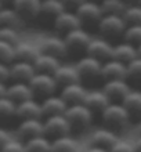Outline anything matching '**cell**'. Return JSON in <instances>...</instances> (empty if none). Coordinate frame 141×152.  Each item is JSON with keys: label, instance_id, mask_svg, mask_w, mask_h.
<instances>
[{"label": "cell", "instance_id": "cell-1", "mask_svg": "<svg viewBox=\"0 0 141 152\" xmlns=\"http://www.w3.org/2000/svg\"><path fill=\"white\" fill-rule=\"evenodd\" d=\"M101 119L107 127L116 130V129H123L129 124L132 116L126 107L121 101H111L102 111H101Z\"/></svg>", "mask_w": 141, "mask_h": 152}, {"label": "cell", "instance_id": "cell-2", "mask_svg": "<svg viewBox=\"0 0 141 152\" xmlns=\"http://www.w3.org/2000/svg\"><path fill=\"white\" fill-rule=\"evenodd\" d=\"M64 115L66 116L68 122L71 123L72 130L73 129H76V130H85L93 122L94 112L91 109L87 108L83 102H79V104L68 105V108H66Z\"/></svg>", "mask_w": 141, "mask_h": 152}, {"label": "cell", "instance_id": "cell-3", "mask_svg": "<svg viewBox=\"0 0 141 152\" xmlns=\"http://www.w3.org/2000/svg\"><path fill=\"white\" fill-rule=\"evenodd\" d=\"M126 26H127V24L123 20V17L118 15V14H104L100 18V21L97 22V28H98L100 35L108 37V39L122 36Z\"/></svg>", "mask_w": 141, "mask_h": 152}, {"label": "cell", "instance_id": "cell-4", "mask_svg": "<svg viewBox=\"0 0 141 152\" xmlns=\"http://www.w3.org/2000/svg\"><path fill=\"white\" fill-rule=\"evenodd\" d=\"M37 40L40 53H46V54H51L58 58H62L69 53L68 46L65 43L64 36L61 35H56V33H48V35H43Z\"/></svg>", "mask_w": 141, "mask_h": 152}, {"label": "cell", "instance_id": "cell-5", "mask_svg": "<svg viewBox=\"0 0 141 152\" xmlns=\"http://www.w3.org/2000/svg\"><path fill=\"white\" fill-rule=\"evenodd\" d=\"M31 88H32L35 97H47L50 94H54L58 90V83L56 82L54 76L51 73H45V72H36L31 77L28 82Z\"/></svg>", "mask_w": 141, "mask_h": 152}, {"label": "cell", "instance_id": "cell-6", "mask_svg": "<svg viewBox=\"0 0 141 152\" xmlns=\"http://www.w3.org/2000/svg\"><path fill=\"white\" fill-rule=\"evenodd\" d=\"M43 129H45V136H47L50 140L56 138V137L71 134V132H72L71 123L68 122V119H66V116L64 113L45 116Z\"/></svg>", "mask_w": 141, "mask_h": 152}, {"label": "cell", "instance_id": "cell-7", "mask_svg": "<svg viewBox=\"0 0 141 152\" xmlns=\"http://www.w3.org/2000/svg\"><path fill=\"white\" fill-rule=\"evenodd\" d=\"M113 43L105 36H91L89 44L85 50V54H89L91 57H96L101 61H105L112 57Z\"/></svg>", "mask_w": 141, "mask_h": 152}, {"label": "cell", "instance_id": "cell-8", "mask_svg": "<svg viewBox=\"0 0 141 152\" xmlns=\"http://www.w3.org/2000/svg\"><path fill=\"white\" fill-rule=\"evenodd\" d=\"M64 40L66 46H68V50H73V51H85L87 44H89L90 39H91V33L89 31H86L83 26H79V28H75L69 32L64 33Z\"/></svg>", "mask_w": 141, "mask_h": 152}, {"label": "cell", "instance_id": "cell-9", "mask_svg": "<svg viewBox=\"0 0 141 152\" xmlns=\"http://www.w3.org/2000/svg\"><path fill=\"white\" fill-rule=\"evenodd\" d=\"M53 20H54V29L61 33H66L75 28L83 26V22L76 14V11L71 10V8L64 10L57 17H54Z\"/></svg>", "mask_w": 141, "mask_h": 152}, {"label": "cell", "instance_id": "cell-10", "mask_svg": "<svg viewBox=\"0 0 141 152\" xmlns=\"http://www.w3.org/2000/svg\"><path fill=\"white\" fill-rule=\"evenodd\" d=\"M15 116L22 119H43V109H42L40 101L36 100V97L17 102Z\"/></svg>", "mask_w": 141, "mask_h": 152}, {"label": "cell", "instance_id": "cell-11", "mask_svg": "<svg viewBox=\"0 0 141 152\" xmlns=\"http://www.w3.org/2000/svg\"><path fill=\"white\" fill-rule=\"evenodd\" d=\"M102 90L111 101H122L123 97L132 90L127 79H108L104 80Z\"/></svg>", "mask_w": 141, "mask_h": 152}, {"label": "cell", "instance_id": "cell-12", "mask_svg": "<svg viewBox=\"0 0 141 152\" xmlns=\"http://www.w3.org/2000/svg\"><path fill=\"white\" fill-rule=\"evenodd\" d=\"M75 66H76L80 77H97V76H101L102 61L96 57L89 56V54H85L76 61Z\"/></svg>", "mask_w": 141, "mask_h": 152}, {"label": "cell", "instance_id": "cell-13", "mask_svg": "<svg viewBox=\"0 0 141 152\" xmlns=\"http://www.w3.org/2000/svg\"><path fill=\"white\" fill-rule=\"evenodd\" d=\"M76 14L82 20V22H98L104 15L100 1L97 0H85L75 8Z\"/></svg>", "mask_w": 141, "mask_h": 152}, {"label": "cell", "instance_id": "cell-14", "mask_svg": "<svg viewBox=\"0 0 141 152\" xmlns=\"http://www.w3.org/2000/svg\"><path fill=\"white\" fill-rule=\"evenodd\" d=\"M118 140H119V137H118V134L115 133V130L104 126V127L96 129V130L90 134L89 145H96V147H101V148H105L109 151V148H111Z\"/></svg>", "mask_w": 141, "mask_h": 152}, {"label": "cell", "instance_id": "cell-15", "mask_svg": "<svg viewBox=\"0 0 141 152\" xmlns=\"http://www.w3.org/2000/svg\"><path fill=\"white\" fill-rule=\"evenodd\" d=\"M101 77L108 79H127V65L115 58H108L102 61L101 66Z\"/></svg>", "mask_w": 141, "mask_h": 152}, {"label": "cell", "instance_id": "cell-16", "mask_svg": "<svg viewBox=\"0 0 141 152\" xmlns=\"http://www.w3.org/2000/svg\"><path fill=\"white\" fill-rule=\"evenodd\" d=\"M36 73L33 62L22 60H14L10 64V80L17 82H29L31 77Z\"/></svg>", "mask_w": 141, "mask_h": 152}, {"label": "cell", "instance_id": "cell-17", "mask_svg": "<svg viewBox=\"0 0 141 152\" xmlns=\"http://www.w3.org/2000/svg\"><path fill=\"white\" fill-rule=\"evenodd\" d=\"M39 54H40V48H39V44H37V40L22 37L15 44V60L33 62Z\"/></svg>", "mask_w": 141, "mask_h": 152}, {"label": "cell", "instance_id": "cell-18", "mask_svg": "<svg viewBox=\"0 0 141 152\" xmlns=\"http://www.w3.org/2000/svg\"><path fill=\"white\" fill-rule=\"evenodd\" d=\"M111 102L108 96L104 93L102 88H87L83 100V104L89 109H91L93 112L101 113V111Z\"/></svg>", "mask_w": 141, "mask_h": 152}, {"label": "cell", "instance_id": "cell-19", "mask_svg": "<svg viewBox=\"0 0 141 152\" xmlns=\"http://www.w3.org/2000/svg\"><path fill=\"white\" fill-rule=\"evenodd\" d=\"M86 91H87V87L82 82H76V83H71V84H65V86H61L60 88V94L66 104H79V102H83L86 96Z\"/></svg>", "mask_w": 141, "mask_h": 152}, {"label": "cell", "instance_id": "cell-20", "mask_svg": "<svg viewBox=\"0 0 141 152\" xmlns=\"http://www.w3.org/2000/svg\"><path fill=\"white\" fill-rule=\"evenodd\" d=\"M17 134L22 141L45 134L43 119H22L17 126Z\"/></svg>", "mask_w": 141, "mask_h": 152}, {"label": "cell", "instance_id": "cell-21", "mask_svg": "<svg viewBox=\"0 0 141 152\" xmlns=\"http://www.w3.org/2000/svg\"><path fill=\"white\" fill-rule=\"evenodd\" d=\"M42 104V109H43V118L45 116H50V115H61L65 113L68 104L66 101L60 96V94H50L47 97H43L40 101Z\"/></svg>", "mask_w": 141, "mask_h": 152}, {"label": "cell", "instance_id": "cell-22", "mask_svg": "<svg viewBox=\"0 0 141 152\" xmlns=\"http://www.w3.org/2000/svg\"><path fill=\"white\" fill-rule=\"evenodd\" d=\"M56 82L58 83V86H65V84H71V83H76L80 82V75L77 72L75 64H62L56 69V72L53 73Z\"/></svg>", "mask_w": 141, "mask_h": 152}, {"label": "cell", "instance_id": "cell-23", "mask_svg": "<svg viewBox=\"0 0 141 152\" xmlns=\"http://www.w3.org/2000/svg\"><path fill=\"white\" fill-rule=\"evenodd\" d=\"M6 96L10 97L15 102H21V101L35 97V94H33L32 88H31L28 82H17V80H12L10 84H7V94Z\"/></svg>", "mask_w": 141, "mask_h": 152}, {"label": "cell", "instance_id": "cell-24", "mask_svg": "<svg viewBox=\"0 0 141 152\" xmlns=\"http://www.w3.org/2000/svg\"><path fill=\"white\" fill-rule=\"evenodd\" d=\"M11 6L25 20L42 14V0H14Z\"/></svg>", "mask_w": 141, "mask_h": 152}, {"label": "cell", "instance_id": "cell-25", "mask_svg": "<svg viewBox=\"0 0 141 152\" xmlns=\"http://www.w3.org/2000/svg\"><path fill=\"white\" fill-rule=\"evenodd\" d=\"M138 54H137V46L126 42V40H122L119 43L113 44V48H112V57L111 58H115V60H119L122 62H130V61L136 58Z\"/></svg>", "mask_w": 141, "mask_h": 152}, {"label": "cell", "instance_id": "cell-26", "mask_svg": "<svg viewBox=\"0 0 141 152\" xmlns=\"http://www.w3.org/2000/svg\"><path fill=\"white\" fill-rule=\"evenodd\" d=\"M25 24V18L12 6H3L0 8V25L14 26L21 29Z\"/></svg>", "mask_w": 141, "mask_h": 152}, {"label": "cell", "instance_id": "cell-27", "mask_svg": "<svg viewBox=\"0 0 141 152\" xmlns=\"http://www.w3.org/2000/svg\"><path fill=\"white\" fill-rule=\"evenodd\" d=\"M33 65L36 68V72H45V73H54L56 69L61 65V58L51 54L40 53L36 57V60L33 61Z\"/></svg>", "mask_w": 141, "mask_h": 152}, {"label": "cell", "instance_id": "cell-28", "mask_svg": "<svg viewBox=\"0 0 141 152\" xmlns=\"http://www.w3.org/2000/svg\"><path fill=\"white\" fill-rule=\"evenodd\" d=\"M121 102L126 107L132 118H138V120L141 119V90L132 88Z\"/></svg>", "mask_w": 141, "mask_h": 152}, {"label": "cell", "instance_id": "cell-29", "mask_svg": "<svg viewBox=\"0 0 141 152\" xmlns=\"http://www.w3.org/2000/svg\"><path fill=\"white\" fill-rule=\"evenodd\" d=\"M51 152H77L79 151V144L71 134L66 136L56 137L51 140Z\"/></svg>", "mask_w": 141, "mask_h": 152}, {"label": "cell", "instance_id": "cell-30", "mask_svg": "<svg viewBox=\"0 0 141 152\" xmlns=\"http://www.w3.org/2000/svg\"><path fill=\"white\" fill-rule=\"evenodd\" d=\"M24 144L25 152H50L51 148V140L45 134L28 138L24 141Z\"/></svg>", "mask_w": 141, "mask_h": 152}, {"label": "cell", "instance_id": "cell-31", "mask_svg": "<svg viewBox=\"0 0 141 152\" xmlns=\"http://www.w3.org/2000/svg\"><path fill=\"white\" fill-rule=\"evenodd\" d=\"M100 4L104 14H118V15H122L129 3L126 0H101Z\"/></svg>", "mask_w": 141, "mask_h": 152}, {"label": "cell", "instance_id": "cell-32", "mask_svg": "<svg viewBox=\"0 0 141 152\" xmlns=\"http://www.w3.org/2000/svg\"><path fill=\"white\" fill-rule=\"evenodd\" d=\"M66 10L62 0H42V14L48 17H57L60 12Z\"/></svg>", "mask_w": 141, "mask_h": 152}, {"label": "cell", "instance_id": "cell-33", "mask_svg": "<svg viewBox=\"0 0 141 152\" xmlns=\"http://www.w3.org/2000/svg\"><path fill=\"white\" fill-rule=\"evenodd\" d=\"M122 17L127 25L141 24V6L137 3H129Z\"/></svg>", "mask_w": 141, "mask_h": 152}, {"label": "cell", "instance_id": "cell-34", "mask_svg": "<svg viewBox=\"0 0 141 152\" xmlns=\"http://www.w3.org/2000/svg\"><path fill=\"white\" fill-rule=\"evenodd\" d=\"M22 39L21 35V29L14 28V26H6V25H0V40L11 43L15 46L20 40Z\"/></svg>", "mask_w": 141, "mask_h": 152}, {"label": "cell", "instance_id": "cell-35", "mask_svg": "<svg viewBox=\"0 0 141 152\" xmlns=\"http://www.w3.org/2000/svg\"><path fill=\"white\" fill-rule=\"evenodd\" d=\"M122 39L134 44V46H138L141 43V24L127 25L122 35Z\"/></svg>", "mask_w": 141, "mask_h": 152}, {"label": "cell", "instance_id": "cell-36", "mask_svg": "<svg viewBox=\"0 0 141 152\" xmlns=\"http://www.w3.org/2000/svg\"><path fill=\"white\" fill-rule=\"evenodd\" d=\"M15 109H17L15 101H12L7 96L0 97V118L6 119V118L15 116Z\"/></svg>", "mask_w": 141, "mask_h": 152}, {"label": "cell", "instance_id": "cell-37", "mask_svg": "<svg viewBox=\"0 0 141 152\" xmlns=\"http://www.w3.org/2000/svg\"><path fill=\"white\" fill-rule=\"evenodd\" d=\"M14 60H15V46L0 40V61L11 64Z\"/></svg>", "mask_w": 141, "mask_h": 152}, {"label": "cell", "instance_id": "cell-38", "mask_svg": "<svg viewBox=\"0 0 141 152\" xmlns=\"http://www.w3.org/2000/svg\"><path fill=\"white\" fill-rule=\"evenodd\" d=\"M127 80L141 82V57H136L127 62Z\"/></svg>", "mask_w": 141, "mask_h": 152}, {"label": "cell", "instance_id": "cell-39", "mask_svg": "<svg viewBox=\"0 0 141 152\" xmlns=\"http://www.w3.org/2000/svg\"><path fill=\"white\" fill-rule=\"evenodd\" d=\"M0 152H25V144L21 138H10L0 148Z\"/></svg>", "mask_w": 141, "mask_h": 152}, {"label": "cell", "instance_id": "cell-40", "mask_svg": "<svg viewBox=\"0 0 141 152\" xmlns=\"http://www.w3.org/2000/svg\"><path fill=\"white\" fill-rule=\"evenodd\" d=\"M109 152H136V149H134L133 142L119 138V140L109 148Z\"/></svg>", "mask_w": 141, "mask_h": 152}, {"label": "cell", "instance_id": "cell-41", "mask_svg": "<svg viewBox=\"0 0 141 152\" xmlns=\"http://www.w3.org/2000/svg\"><path fill=\"white\" fill-rule=\"evenodd\" d=\"M0 80L1 82L10 80V64H6L1 61H0Z\"/></svg>", "mask_w": 141, "mask_h": 152}, {"label": "cell", "instance_id": "cell-42", "mask_svg": "<svg viewBox=\"0 0 141 152\" xmlns=\"http://www.w3.org/2000/svg\"><path fill=\"white\" fill-rule=\"evenodd\" d=\"M11 138V134H10V132H8L7 129H4L0 126V148L3 147L6 142H7L8 140Z\"/></svg>", "mask_w": 141, "mask_h": 152}, {"label": "cell", "instance_id": "cell-43", "mask_svg": "<svg viewBox=\"0 0 141 152\" xmlns=\"http://www.w3.org/2000/svg\"><path fill=\"white\" fill-rule=\"evenodd\" d=\"M62 1H64V4L66 6V8H73V10H75V8L80 3H83L85 0H62Z\"/></svg>", "mask_w": 141, "mask_h": 152}, {"label": "cell", "instance_id": "cell-44", "mask_svg": "<svg viewBox=\"0 0 141 152\" xmlns=\"http://www.w3.org/2000/svg\"><path fill=\"white\" fill-rule=\"evenodd\" d=\"M85 152H109V151L105 148H101V147H96V145H89Z\"/></svg>", "mask_w": 141, "mask_h": 152}, {"label": "cell", "instance_id": "cell-45", "mask_svg": "<svg viewBox=\"0 0 141 152\" xmlns=\"http://www.w3.org/2000/svg\"><path fill=\"white\" fill-rule=\"evenodd\" d=\"M133 145H134L136 152H141V134H138L137 138L133 141Z\"/></svg>", "mask_w": 141, "mask_h": 152}, {"label": "cell", "instance_id": "cell-46", "mask_svg": "<svg viewBox=\"0 0 141 152\" xmlns=\"http://www.w3.org/2000/svg\"><path fill=\"white\" fill-rule=\"evenodd\" d=\"M7 94V83L0 80V97H4Z\"/></svg>", "mask_w": 141, "mask_h": 152}, {"label": "cell", "instance_id": "cell-47", "mask_svg": "<svg viewBox=\"0 0 141 152\" xmlns=\"http://www.w3.org/2000/svg\"><path fill=\"white\" fill-rule=\"evenodd\" d=\"M0 1H1V4H3V6H11L14 0H0Z\"/></svg>", "mask_w": 141, "mask_h": 152}, {"label": "cell", "instance_id": "cell-48", "mask_svg": "<svg viewBox=\"0 0 141 152\" xmlns=\"http://www.w3.org/2000/svg\"><path fill=\"white\" fill-rule=\"evenodd\" d=\"M137 133L141 134V119L138 120V124H137Z\"/></svg>", "mask_w": 141, "mask_h": 152}, {"label": "cell", "instance_id": "cell-49", "mask_svg": "<svg viewBox=\"0 0 141 152\" xmlns=\"http://www.w3.org/2000/svg\"><path fill=\"white\" fill-rule=\"evenodd\" d=\"M137 54H138V57H141V43L137 46Z\"/></svg>", "mask_w": 141, "mask_h": 152}, {"label": "cell", "instance_id": "cell-50", "mask_svg": "<svg viewBox=\"0 0 141 152\" xmlns=\"http://www.w3.org/2000/svg\"><path fill=\"white\" fill-rule=\"evenodd\" d=\"M133 1H134V3H137V4H140V6H141V0H133Z\"/></svg>", "mask_w": 141, "mask_h": 152}, {"label": "cell", "instance_id": "cell-51", "mask_svg": "<svg viewBox=\"0 0 141 152\" xmlns=\"http://www.w3.org/2000/svg\"><path fill=\"white\" fill-rule=\"evenodd\" d=\"M1 7H3V4H1V1H0V8H1Z\"/></svg>", "mask_w": 141, "mask_h": 152}, {"label": "cell", "instance_id": "cell-52", "mask_svg": "<svg viewBox=\"0 0 141 152\" xmlns=\"http://www.w3.org/2000/svg\"><path fill=\"white\" fill-rule=\"evenodd\" d=\"M97 1H101V0H97Z\"/></svg>", "mask_w": 141, "mask_h": 152}, {"label": "cell", "instance_id": "cell-53", "mask_svg": "<svg viewBox=\"0 0 141 152\" xmlns=\"http://www.w3.org/2000/svg\"><path fill=\"white\" fill-rule=\"evenodd\" d=\"M126 1H129V0H126Z\"/></svg>", "mask_w": 141, "mask_h": 152}, {"label": "cell", "instance_id": "cell-54", "mask_svg": "<svg viewBox=\"0 0 141 152\" xmlns=\"http://www.w3.org/2000/svg\"><path fill=\"white\" fill-rule=\"evenodd\" d=\"M77 152H79V151H77Z\"/></svg>", "mask_w": 141, "mask_h": 152}, {"label": "cell", "instance_id": "cell-55", "mask_svg": "<svg viewBox=\"0 0 141 152\" xmlns=\"http://www.w3.org/2000/svg\"><path fill=\"white\" fill-rule=\"evenodd\" d=\"M50 152H51V151H50Z\"/></svg>", "mask_w": 141, "mask_h": 152}]
</instances>
